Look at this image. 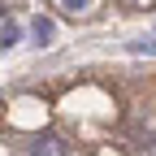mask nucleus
I'll return each instance as SVG.
<instances>
[{"instance_id":"2","label":"nucleus","mask_w":156,"mask_h":156,"mask_svg":"<svg viewBox=\"0 0 156 156\" xmlns=\"http://www.w3.org/2000/svg\"><path fill=\"white\" fill-rule=\"evenodd\" d=\"M35 156H65V147H61V139H39L35 147H30Z\"/></svg>"},{"instance_id":"4","label":"nucleus","mask_w":156,"mask_h":156,"mask_svg":"<svg viewBox=\"0 0 156 156\" xmlns=\"http://www.w3.org/2000/svg\"><path fill=\"white\" fill-rule=\"evenodd\" d=\"M61 5H65L69 13H87V9H91V0H61Z\"/></svg>"},{"instance_id":"5","label":"nucleus","mask_w":156,"mask_h":156,"mask_svg":"<svg viewBox=\"0 0 156 156\" xmlns=\"http://www.w3.org/2000/svg\"><path fill=\"white\" fill-rule=\"evenodd\" d=\"M130 52H156V39H134Z\"/></svg>"},{"instance_id":"1","label":"nucleus","mask_w":156,"mask_h":156,"mask_svg":"<svg viewBox=\"0 0 156 156\" xmlns=\"http://www.w3.org/2000/svg\"><path fill=\"white\" fill-rule=\"evenodd\" d=\"M30 30H35V44H48V39L56 35V26H52V17H35V22H30Z\"/></svg>"},{"instance_id":"3","label":"nucleus","mask_w":156,"mask_h":156,"mask_svg":"<svg viewBox=\"0 0 156 156\" xmlns=\"http://www.w3.org/2000/svg\"><path fill=\"white\" fill-rule=\"evenodd\" d=\"M17 39H22V26H17V22H9V17H5V26H0V44H5V48H13Z\"/></svg>"}]
</instances>
